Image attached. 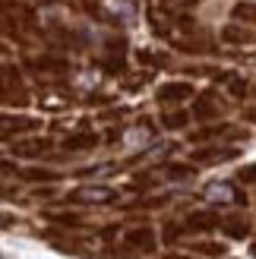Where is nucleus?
<instances>
[{
	"instance_id": "1",
	"label": "nucleus",
	"mask_w": 256,
	"mask_h": 259,
	"mask_svg": "<svg viewBox=\"0 0 256 259\" xmlns=\"http://www.w3.org/2000/svg\"><path fill=\"white\" fill-rule=\"evenodd\" d=\"M70 202H92V205H105V202H114L117 199V190L114 187H79V190H73Z\"/></svg>"
},
{
	"instance_id": "2",
	"label": "nucleus",
	"mask_w": 256,
	"mask_h": 259,
	"mask_svg": "<svg viewBox=\"0 0 256 259\" xmlns=\"http://www.w3.org/2000/svg\"><path fill=\"white\" fill-rule=\"evenodd\" d=\"M187 98H193V85L190 82H168L158 89L161 105H177V101H187Z\"/></svg>"
},
{
	"instance_id": "3",
	"label": "nucleus",
	"mask_w": 256,
	"mask_h": 259,
	"mask_svg": "<svg viewBox=\"0 0 256 259\" xmlns=\"http://www.w3.org/2000/svg\"><path fill=\"white\" fill-rule=\"evenodd\" d=\"M219 114H222V105H219V98H215V92H202L193 101V117L196 120H209V117H219Z\"/></svg>"
},
{
	"instance_id": "4",
	"label": "nucleus",
	"mask_w": 256,
	"mask_h": 259,
	"mask_svg": "<svg viewBox=\"0 0 256 259\" xmlns=\"http://www.w3.org/2000/svg\"><path fill=\"white\" fill-rule=\"evenodd\" d=\"M126 243H130L133 250L152 253V250H155V231H152L149 225H143V228H133V231H126Z\"/></svg>"
},
{
	"instance_id": "5",
	"label": "nucleus",
	"mask_w": 256,
	"mask_h": 259,
	"mask_svg": "<svg viewBox=\"0 0 256 259\" xmlns=\"http://www.w3.org/2000/svg\"><path fill=\"white\" fill-rule=\"evenodd\" d=\"M206 199H212V202H247L244 196H240V190H234L231 184H212V187H206Z\"/></svg>"
},
{
	"instance_id": "6",
	"label": "nucleus",
	"mask_w": 256,
	"mask_h": 259,
	"mask_svg": "<svg viewBox=\"0 0 256 259\" xmlns=\"http://www.w3.org/2000/svg\"><path fill=\"white\" fill-rule=\"evenodd\" d=\"M222 231L228 237H234V240H244L247 234H250V222L244 215H231V218H225L222 222Z\"/></svg>"
},
{
	"instance_id": "7",
	"label": "nucleus",
	"mask_w": 256,
	"mask_h": 259,
	"mask_svg": "<svg viewBox=\"0 0 256 259\" xmlns=\"http://www.w3.org/2000/svg\"><path fill=\"white\" fill-rule=\"evenodd\" d=\"M222 222H219V215L215 212H193L187 218V228L190 231H212V228H219Z\"/></svg>"
},
{
	"instance_id": "8",
	"label": "nucleus",
	"mask_w": 256,
	"mask_h": 259,
	"mask_svg": "<svg viewBox=\"0 0 256 259\" xmlns=\"http://www.w3.org/2000/svg\"><path fill=\"white\" fill-rule=\"evenodd\" d=\"M222 38L228 45H250L253 41V32L244 29V25H225L222 29Z\"/></svg>"
},
{
	"instance_id": "9",
	"label": "nucleus",
	"mask_w": 256,
	"mask_h": 259,
	"mask_svg": "<svg viewBox=\"0 0 256 259\" xmlns=\"http://www.w3.org/2000/svg\"><path fill=\"white\" fill-rule=\"evenodd\" d=\"M237 158V149H199L193 152V161H228Z\"/></svg>"
},
{
	"instance_id": "10",
	"label": "nucleus",
	"mask_w": 256,
	"mask_h": 259,
	"mask_svg": "<svg viewBox=\"0 0 256 259\" xmlns=\"http://www.w3.org/2000/svg\"><path fill=\"white\" fill-rule=\"evenodd\" d=\"M98 142L95 133H76V136H67L63 139V149H70V152H86V149H92Z\"/></svg>"
},
{
	"instance_id": "11",
	"label": "nucleus",
	"mask_w": 256,
	"mask_h": 259,
	"mask_svg": "<svg viewBox=\"0 0 256 259\" xmlns=\"http://www.w3.org/2000/svg\"><path fill=\"white\" fill-rule=\"evenodd\" d=\"M32 70H38V73H67L70 67H67V60H57V57H38V60H32Z\"/></svg>"
},
{
	"instance_id": "12",
	"label": "nucleus",
	"mask_w": 256,
	"mask_h": 259,
	"mask_svg": "<svg viewBox=\"0 0 256 259\" xmlns=\"http://www.w3.org/2000/svg\"><path fill=\"white\" fill-rule=\"evenodd\" d=\"M48 149H51V139H29V142H16V146H13V152L25 155V158H29V155H41Z\"/></svg>"
},
{
	"instance_id": "13",
	"label": "nucleus",
	"mask_w": 256,
	"mask_h": 259,
	"mask_svg": "<svg viewBox=\"0 0 256 259\" xmlns=\"http://www.w3.org/2000/svg\"><path fill=\"white\" fill-rule=\"evenodd\" d=\"M35 126H38V120H32V117H16V120H13V117H4V136L10 139L13 130L19 133V130H35Z\"/></svg>"
},
{
	"instance_id": "14",
	"label": "nucleus",
	"mask_w": 256,
	"mask_h": 259,
	"mask_svg": "<svg viewBox=\"0 0 256 259\" xmlns=\"http://www.w3.org/2000/svg\"><path fill=\"white\" fill-rule=\"evenodd\" d=\"M161 123H164V130H181V126L190 123V114L187 111H171V114L161 117Z\"/></svg>"
},
{
	"instance_id": "15",
	"label": "nucleus",
	"mask_w": 256,
	"mask_h": 259,
	"mask_svg": "<svg viewBox=\"0 0 256 259\" xmlns=\"http://www.w3.org/2000/svg\"><path fill=\"white\" fill-rule=\"evenodd\" d=\"M60 174H54V171H45V167H25V171H22V180H48V184H51V180H57Z\"/></svg>"
},
{
	"instance_id": "16",
	"label": "nucleus",
	"mask_w": 256,
	"mask_h": 259,
	"mask_svg": "<svg viewBox=\"0 0 256 259\" xmlns=\"http://www.w3.org/2000/svg\"><path fill=\"white\" fill-rule=\"evenodd\" d=\"M234 19L237 22H256V4H237L234 7Z\"/></svg>"
},
{
	"instance_id": "17",
	"label": "nucleus",
	"mask_w": 256,
	"mask_h": 259,
	"mask_svg": "<svg viewBox=\"0 0 256 259\" xmlns=\"http://www.w3.org/2000/svg\"><path fill=\"white\" fill-rule=\"evenodd\" d=\"M149 19H152V29H155L158 35H164L171 29V22H164V10H149Z\"/></svg>"
},
{
	"instance_id": "18",
	"label": "nucleus",
	"mask_w": 256,
	"mask_h": 259,
	"mask_svg": "<svg viewBox=\"0 0 256 259\" xmlns=\"http://www.w3.org/2000/svg\"><path fill=\"white\" fill-rule=\"evenodd\" d=\"M139 60H143V63H152V67H164V63H168V57H164V54H155V51H139Z\"/></svg>"
},
{
	"instance_id": "19",
	"label": "nucleus",
	"mask_w": 256,
	"mask_h": 259,
	"mask_svg": "<svg viewBox=\"0 0 256 259\" xmlns=\"http://www.w3.org/2000/svg\"><path fill=\"white\" fill-rule=\"evenodd\" d=\"M164 174H168L171 180H181L187 174H193V167H190V164H168V167H164Z\"/></svg>"
},
{
	"instance_id": "20",
	"label": "nucleus",
	"mask_w": 256,
	"mask_h": 259,
	"mask_svg": "<svg viewBox=\"0 0 256 259\" xmlns=\"http://www.w3.org/2000/svg\"><path fill=\"white\" fill-rule=\"evenodd\" d=\"M196 253H206V256H222V253H225V247H222V243H199Z\"/></svg>"
},
{
	"instance_id": "21",
	"label": "nucleus",
	"mask_w": 256,
	"mask_h": 259,
	"mask_svg": "<svg viewBox=\"0 0 256 259\" xmlns=\"http://www.w3.org/2000/svg\"><path fill=\"white\" fill-rule=\"evenodd\" d=\"M228 85H231V95H247V82L244 79H237V76H231V79H228Z\"/></svg>"
},
{
	"instance_id": "22",
	"label": "nucleus",
	"mask_w": 256,
	"mask_h": 259,
	"mask_svg": "<svg viewBox=\"0 0 256 259\" xmlns=\"http://www.w3.org/2000/svg\"><path fill=\"white\" fill-rule=\"evenodd\" d=\"M244 184H256V164H247V167H240V174H237Z\"/></svg>"
},
{
	"instance_id": "23",
	"label": "nucleus",
	"mask_w": 256,
	"mask_h": 259,
	"mask_svg": "<svg viewBox=\"0 0 256 259\" xmlns=\"http://www.w3.org/2000/svg\"><path fill=\"white\" fill-rule=\"evenodd\" d=\"M48 218H51V222H60V225H70V228L79 225V218H76V215H48Z\"/></svg>"
},
{
	"instance_id": "24",
	"label": "nucleus",
	"mask_w": 256,
	"mask_h": 259,
	"mask_svg": "<svg viewBox=\"0 0 256 259\" xmlns=\"http://www.w3.org/2000/svg\"><path fill=\"white\" fill-rule=\"evenodd\" d=\"M181 231H184V228L168 225V228H164V240H177V237H181Z\"/></svg>"
},
{
	"instance_id": "25",
	"label": "nucleus",
	"mask_w": 256,
	"mask_h": 259,
	"mask_svg": "<svg viewBox=\"0 0 256 259\" xmlns=\"http://www.w3.org/2000/svg\"><path fill=\"white\" fill-rule=\"evenodd\" d=\"M253 253H256V247H253Z\"/></svg>"
}]
</instances>
